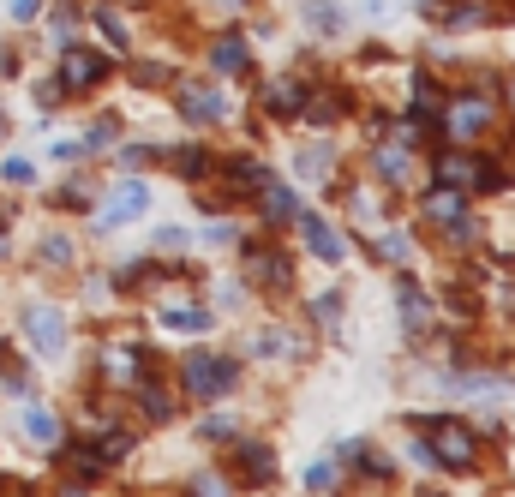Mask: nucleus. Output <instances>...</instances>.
<instances>
[{"label": "nucleus", "instance_id": "13", "mask_svg": "<svg viewBox=\"0 0 515 497\" xmlns=\"http://www.w3.org/2000/svg\"><path fill=\"white\" fill-rule=\"evenodd\" d=\"M252 276H264L270 288H282V282H288V270H282V258H276V252H252Z\"/></svg>", "mask_w": 515, "mask_h": 497}, {"label": "nucleus", "instance_id": "8", "mask_svg": "<svg viewBox=\"0 0 515 497\" xmlns=\"http://www.w3.org/2000/svg\"><path fill=\"white\" fill-rule=\"evenodd\" d=\"M486 174H492V168L474 162V156H444V186H492Z\"/></svg>", "mask_w": 515, "mask_h": 497}, {"label": "nucleus", "instance_id": "7", "mask_svg": "<svg viewBox=\"0 0 515 497\" xmlns=\"http://www.w3.org/2000/svg\"><path fill=\"white\" fill-rule=\"evenodd\" d=\"M144 204H150V192H144L138 180H132V186H120V192L108 198V222H102V228H120L126 216H144Z\"/></svg>", "mask_w": 515, "mask_h": 497}, {"label": "nucleus", "instance_id": "2", "mask_svg": "<svg viewBox=\"0 0 515 497\" xmlns=\"http://www.w3.org/2000/svg\"><path fill=\"white\" fill-rule=\"evenodd\" d=\"M444 126H450L456 138H480V132L492 126V102H486V96H462V102L444 108Z\"/></svg>", "mask_w": 515, "mask_h": 497}, {"label": "nucleus", "instance_id": "19", "mask_svg": "<svg viewBox=\"0 0 515 497\" xmlns=\"http://www.w3.org/2000/svg\"><path fill=\"white\" fill-rule=\"evenodd\" d=\"M138 402L150 408V420H168V396H162L156 384H138Z\"/></svg>", "mask_w": 515, "mask_h": 497}, {"label": "nucleus", "instance_id": "14", "mask_svg": "<svg viewBox=\"0 0 515 497\" xmlns=\"http://www.w3.org/2000/svg\"><path fill=\"white\" fill-rule=\"evenodd\" d=\"M24 426H30V438H42V444H54V438H60V426H54V414H48V408H30V414H24Z\"/></svg>", "mask_w": 515, "mask_h": 497}, {"label": "nucleus", "instance_id": "6", "mask_svg": "<svg viewBox=\"0 0 515 497\" xmlns=\"http://www.w3.org/2000/svg\"><path fill=\"white\" fill-rule=\"evenodd\" d=\"M180 108H186V120L210 126V120L222 114V96H216V90H204V84H180Z\"/></svg>", "mask_w": 515, "mask_h": 497}, {"label": "nucleus", "instance_id": "9", "mask_svg": "<svg viewBox=\"0 0 515 497\" xmlns=\"http://www.w3.org/2000/svg\"><path fill=\"white\" fill-rule=\"evenodd\" d=\"M396 300H402V312H408V330H426L432 324V306H426V294L402 276V288H396Z\"/></svg>", "mask_w": 515, "mask_h": 497}, {"label": "nucleus", "instance_id": "23", "mask_svg": "<svg viewBox=\"0 0 515 497\" xmlns=\"http://www.w3.org/2000/svg\"><path fill=\"white\" fill-rule=\"evenodd\" d=\"M114 138H120V126H114V120H96V132H90L84 144H90V150H108Z\"/></svg>", "mask_w": 515, "mask_h": 497}, {"label": "nucleus", "instance_id": "11", "mask_svg": "<svg viewBox=\"0 0 515 497\" xmlns=\"http://www.w3.org/2000/svg\"><path fill=\"white\" fill-rule=\"evenodd\" d=\"M216 66H222V72H246V42H240V36H222V42H216Z\"/></svg>", "mask_w": 515, "mask_h": 497}, {"label": "nucleus", "instance_id": "22", "mask_svg": "<svg viewBox=\"0 0 515 497\" xmlns=\"http://www.w3.org/2000/svg\"><path fill=\"white\" fill-rule=\"evenodd\" d=\"M264 204H270V216H294V198L282 186H270V180H264Z\"/></svg>", "mask_w": 515, "mask_h": 497}, {"label": "nucleus", "instance_id": "3", "mask_svg": "<svg viewBox=\"0 0 515 497\" xmlns=\"http://www.w3.org/2000/svg\"><path fill=\"white\" fill-rule=\"evenodd\" d=\"M186 384H192V396H222V390L234 384V360L198 354V360H186Z\"/></svg>", "mask_w": 515, "mask_h": 497}, {"label": "nucleus", "instance_id": "10", "mask_svg": "<svg viewBox=\"0 0 515 497\" xmlns=\"http://www.w3.org/2000/svg\"><path fill=\"white\" fill-rule=\"evenodd\" d=\"M300 228H306V246H312L318 258H342V240H336V234H330V228H324L318 216H306Z\"/></svg>", "mask_w": 515, "mask_h": 497}, {"label": "nucleus", "instance_id": "15", "mask_svg": "<svg viewBox=\"0 0 515 497\" xmlns=\"http://www.w3.org/2000/svg\"><path fill=\"white\" fill-rule=\"evenodd\" d=\"M240 462H246V480H270V450L264 444H246Z\"/></svg>", "mask_w": 515, "mask_h": 497}, {"label": "nucleus", "instance_id": "5", "mask_svg": "<svg viewBox=\"0 0 515 497\" xmlns=\"http://www.w3.org/2000/svg\"><path fill=\"white\" fill-rule=\"evenodd\" d=\"M24 330H30V342H36L42 354H60V348H66V324H60V312H48V306H36V312L24 318Z\"/></svg>", "mask_w": 515, "mask_h": 497}, {"label": "nucleus", "instance_id": "27", "mask_svg": "<svg viewBox=\"0 0 515 497\" xmlns=\"http://www.w3.org/2000/svg\"><path fill=\"white\" fill-rule=\"evenodd\" d=\"M42 258H48V264H72V246H66V240H48Z\"/></svg>", "mask_w": 515, "mask_h": 497}, {"label": "nucleus", "instance_id": "18", "mask_svg": "<svg viewBox=\"0 0 515 497\" xmlns=\"http://www.w3.org/2000/svg\"><path fill=\"white\" fill-rule=\"evenodd\" d=\"M168 324H174V330H204V324H210V312H198V306H180V312H168Z\"/></svg>", "mask_w": 515, "mask_h": 497}, {"label": "nucleus", "instance_id": "12", "mask_svg": "<svg viewBox=\"0 0 515 497\" xmlns=\"http://www.w3.org/2000/svg\"><path fill=\"white\" fill-rule=\"evenodd\" d=\"M264 102H270L276 114H288V108H306V90H300V84H270Z\"/></svg>", "mask_w": 515, "mask_h": 497}, {"label": "nucleus", "instance_id": "4", "mask_svg": "<svg viewBox=\"0 0 515 497\" xmlns=\"http://www.w3.org/2000/svg\"><path fill=\"white\" fill-rule=\"evenodd\" d=\"M102 72H108V60H102V54H78V48H66V60H60V78H66L72 90L102 84Z\"/></svg>", "mask_w": 515, "mask_h": 497}, {"label": "nucleus", "instance_id": "16", "mask_svg": "<svg viewBox=\"0 0 515 497\" xmlns=\"http://www.w3.org/2000/svg\"><path fill=\"white\" fill-rule=\"evenodd\" d=\"M66 462H72V468H78V480H96V474H102V462H108V456H102V450H72V456H66Z\"/></svg>", "mask_w": 515, "mask_h": 497}, {"label": "nucleus", "instance_id": "26", "mask_svg": "<svg viewBox=\"0 0 515 497\" xmlns=\"http://www.w3.org/2000/svg\"><path fill=\"white\" fill-rule=\"evenodd\" d=\"M0 174H6V180H12V186H24V180H30V162H24V156H12V162H6V168H0Z\"/></svg>", "mask_w": 515, "mask_h": 497}, {"label": "nucleus", "instance_id": "24", "mask_svg": "<svg viewBox=\"0 0 515 497\" xmlns=\"http://www.w3.org/2000/svg\"><path fill=\"white\" fill-rule=\"evenodd\" d=\"M306 18H312V24H318V30H336V24H342V18H336V12H330V6H318V0H306Z\"/></svg>", "mask_w": 515, "mask_h": 497}, {"label": "nucleus", "instance_id": "25", "mask_svg": "<svg viewBox=\"0 0 515 497\" xmlns=\"http://www.w3.org/2000/svg\"><path fill=\"white\" fill-rule=\"evenodd\" d=\"M378 168H384V180H402V174H408V156H396V150H384V156H378Z\"/></svg>", "mask_w": 515, "mask_h": 497}, {"label": "nucleus", "instance_id": "1", "mask_svg": "<svg viewBox=\"0 0 515 497\" xmlns=\"http://www.w3.org/2000/svg\"><path fill=\"white\" fill-rule=\"evenodd\" d=\"M432 468H474V456H480V444H474V432L468 426H456V420H444V426H432L426 432V450H420Z\"/></svg>", "mask_w": 515, "mask_h": 497}, {"label": "nucleus", "instance_id": "20", "mask_svg": "<svg viewBox=\"0 0 515 497\" xmlns=\"http://www.w3.org/2000/svg\"><path fill=\"white\" fill-rule=\"evenodd\" d=\"M96 30H102V36H108L114 48H126V24H120L114 12H96Z\"/></svg>", "mask_w": 515, "mask_h": 497}, {"label": "nucleus", "instance_id": "17", "mask_svg": "<svg viewBox=\"0 0 515 497\" xmlns=\"http://www.w3.org/2000/svg\"><path fill=\"white\" fill-rule=\"evenodd\" d=\"M426 210H432L438 222H456V216H462V198H456V192H432V204H426Z\"/></svg>", "mask_w": 515, "mask_h": 497}, {"label": "nucleus", "instance_id": "21", "mask_svg": "<svg viewBox=\"0 0 515 497\" xmlns=\"http://www.w3.org/2000/svg\"><path fill=\"white\" fill-rule=\"evenodd\" d=\"M204 162H210L204 150H180V156H174V168H180L186 180H198V174H204Z\"/></svg>", "mask_w": 515, "mask_h": 497}]
</instances>
